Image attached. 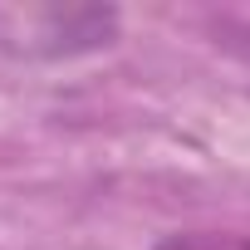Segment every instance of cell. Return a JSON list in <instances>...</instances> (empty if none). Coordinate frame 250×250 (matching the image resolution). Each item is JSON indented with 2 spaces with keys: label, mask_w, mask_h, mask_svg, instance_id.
Here are the masks:
<instances>
[{
  "label": "cell",
  "mask_w": 250,
  "mask_h": 250,
  "mask_svg": "<svg viewBox=\"0 0 250 250\" xmlns=\"http://www.w3.org/2000/svg\"><path fill=\"white\" fill-rule=\"evenodd\" d=\"M235 35H240V40H235V44H240V49H250V15H245V20H240V25H235Z\"/></svg>",
  "instance_id": "2"
},
{
  "label": "cell",
  "mask_w": 250,
  "mask_h": 250,
  "mask_svg": "<svg viewBox=\"0 0 250 250\" xmlns=\"http://www.w3.org/2000/svg\"><path fill=\"white\" fill-rule=\"evenodd\" d=\"M152 250H250V235H221V230H177V235H162Z\"/></svg>",
  "instance_id": "1"
}]
</instances>
